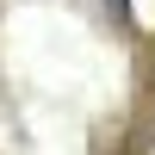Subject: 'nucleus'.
<instances>
[{
	"mask_svg": "<svg viewBox=\"0 0 155 155\" xmlns=\"http://www.w3.org/2000/svg\"><path fill=\"white\" fill-rule=\"evenodd\" d=\"M106 6H112V12H118V19H124V12H130V0H106Z\"/></svg>",
	"mask_w": 155,
	"mask_h": 155,
	"instance_id": "nucleus-1",
	"label": "nucleus"
}]
</instances>
